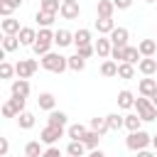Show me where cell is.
Returning a JSON list of instances; mask_svg holds the SVG:
<instances>
[{
	"label": "cell",
	"mask_w": 157,
	"mask_h": 157,
	"mask_svg": "<svg viewBox=\"0 0 157 157\" xmlns=\"http://www.w3.org/2000/svg\"><path fill=\"white\" fill-rule=\"evenodd\" d=\"M37 69H39V64H37L34 59H20V61L15 64V74H17V78H29V76L37 74Z\"/></svg>",
	"instance_id": "cell-5"
},
{
	"label": "cell",
	"mask_w": 157,
	"mask_h": 157,
	"mask_svg": "<svg viewBox=\"0 0 157 157\" xmlns=\"http://www.w3.org/2000/svg\"><path fill=\"white\" fill-rule=\"evenodd\" d=\"M17 47H22L17 34H2V52H15Z\"/></svg>",
	"instance_id": "cell-26"
},
{
	"label": "cell",
	"mask_w": 157,
	"mask_h": 157,
	"mask_svg": "<svg viewBox=\"0 0 157 157\" xmlns=\"http://www.w3.org/2000/svg\"><path fill=\"white\" fill-rule=\"evenodd\" d=\"M37 105L42 108V110H54V105H56V98H54V93H49V91H44V93H39V98H37Z\"/></svg>",
	"instance_id": "cell-16"
},
{
	"label": "cell",
	"mask_w": 157,
	"mask_h": 157,
	"mask_svg": "<svg viewBox=\"0 0 157 157\" xmlns=\"http://www.w3.org/2000/svg\"><path fill=\"white\" fill-rule=\"evenodd\" d=\"M17 37H20V44H22V47H34V42H37V29H34V27H22Z\"/></svg>",
	"instance_id": "cell-12"
},
{
	"label": "cell",
	"mask_w": 157,
	"mask_h": 157,
	"mask_svg": "<svg viewBox=\"0 0 157 157\" xmlns=\"http://www.w3.org/2000/svg\"><path fill=\"white\" fill-rule=\"evenodd\" d=\"M135 76V66L132 64H118V78H123V81H128V78H132Z\"/></svg>",
	"instance_id": "cell-34"
},
{
	"label": "cell",
	"mask_w": 157,
	"mask_h": 157,
	"mask_svg": "<svg viewBox=\"0 0 157 157\" xmlns=\"http://www.w3.org/2000/svg\"><path fill=\"white\" fill-rule=\"evenodd\" d=\"M7 103H10V105H12V110L20 115V113H25V103H27V98H15V96H12Z\"/></svg>",
	"instance_id": "cell-38"
},
{
	"label": "cell",
	"mask_w": 157,
	"mask_h": 157,
	"mask_svg": "<svg viewBox=\"0 0 157 157\" xmlns=\"http://www.w3.org/2000/svg\"><path fill=\"white\" fill-rule=\"evenodd\" d=\"M86 132H88V128H86V125H81V123H74V125H69V128H66V135H69L71 140H83V137H86Z\"/></svg>",
	"instance_id": "cell-21"
},
{
	"label": "cell",
	"mask_w": 157,
	"mask_h": 157,
	"mask_svg": "<svg viewBox=\"0 0 157 157\" xmlns=\"http://www.w3.org/2000/svg\"><path fill=\"white\" fill-rule=\"evenodd\" d=\"M150 101H152V103H155V108H157V93H155V96H152Z\"/></svg>",
	"instance_id": "cell-50"
},
{
	"label": "cell",
	"mask_w": 157,
	"mask_h": 157,
	"mask_svg": "<svg viewBox=\"0 0 157 157\" xmlns=\"http://www.w3.org/2000/svg\"><path fill=\"white\" fill-rule=\"evenodd\" d=\"M59 15H61L64 20H76V17L81 15V5H78V2H61Z\"/></svg>",
	"instance_id": "cell-10"
},
{
	"label": "cell",
	"mask_w": 157,
	"mask_h": 157,
	"mask_svg": "<svg viewBox=\"0 0 157 157\" xmlns=\"http://www.w3.org/2000/svg\"><path fill=\"white\" fill-rule=\"evenodd\" d=\"M0 27H2V34H20V20H15V17H5L2 22H0Z\"/></svg>",
	"instance_id": "cell-17"
},
{
	"label": "cell",
	"mask_w": 157,
	"mask_h": 157,
	"mask_svg": "<svg viewBox=\"0 0 157 157\" xmlns=\"http://www.w3.org/2000/svg\"><path fill=\"white\" fill-rule=\"evenodd\" d=\"M61 2H78V0H61Z\"/></svg>",
	"instance_id": "cell-51"
},
{
	"label": "cell",
	"mask_w": 157,
	"mask_h": 157,
	"mask_svg": "<svg viewBox=\"0 0 157 157\" xmlns=\"http://www.w3.org/2000/svg\"><path fill=\"white\" fill-rule=\"evenodd\" d=\"M135 108H137V115H140L145 123L157 120V108H155V103H152L150 98H145V96L135 98Z\"/></svg>",
	"instance_id": "cell-4"
},
{
	"label": "cell",
	"mask_w": 157,
	"mask_h": 157,
	"mask_svg": "<svg viewBox=\"0 0 157 157\" xmlns=\"http://www.w3.org/2000/svg\"><path fill=\"white\" fill-rule=\"evenodd\" d=\"M66 157H71V155H66Z\"/></svg>",
	"instance_id": "cell-53"
},
{
	"label": "cell",
	"mask_w": 157,
	"mask_h": 157,
	"mask_svg": "<svg viewBox=\"0 0 157 157\" xmlns=\"http://www.w3.org/2000/svg\"><path fill=\"white\" fill-rule=\"evenodd\" d=\"M96 29H98V34H103V37H110V32L115 29V22H113V17H98V20H96Z\"/></svg>",
	"instance_id": "cell-13"
},
{
	"label": "cell",
	"mask_w": 157,
	"mask_h": 157,
	"mask_svg": "<svg viewBox=\"0 0 157 157\" xmlns=\"http://www.w3.org/2000/svg\"><path fill=\"white\" fill-rule=\"evenodd\" d=\"M39 10H44V12H59L61 10V0H42L39 2Z\"/></svg>",
	"instance_id": "cell-36"
},
{
	"label": "cell",
	"mask_w": 157,
	"mask_h": 157,
	"mask_svg": "<svg viewBox=\"0 0 157 157\" xmlns=\"http://www.w3.org/2000/svg\"><path fill=\"white\" fill-rule=\"evenodd\" d=\"M105 123H108V130H120V128H125V115L108 113L105 115Z\"/></svg>",
	"instance_id": "cell-25"
},
{
	"label": "cell",
	"mask_w": 157,
	"mask_h": 157,
	"mask_svg": "<svg viewBox=\"0 0 157 157\" xmlns=\"http://www.w3.org/2000/svg\"><path fill=\"white\" fill-rule=\"evenodd\" d=\"M59 137H64V128H52V125H44L42 130H39V142L42 145H54Z\"/></svg>",
	"instance_id": "cell-6"
},
{
	"label": "cell",
	"mask_w": 157,
	"mask_h": 157,
	"mask_svg": "<svg viewBox=\"0 0 157 157\" xmlns=\"http://www.w3.org/2000/svg\"><path fill=\"white\" fill-rule=\"evenodd\" d=\"M101 137H103V135H98V132L88 130V132H86V137H83L81 142H83V145H86V150L91 152V150H98V142H101Z\"/></svg>",
	"instance_id": "cell-27"
},
{
	"label": "cell",
	"mask_w": 157,
	"mask_h": 157,
	"mask_svg": "<svg viewBox=\"0 0 157 157\" xmlns=\"http://www.w3.org/2000/svg\"><path fill=\"white\" fill-rule=\"evenodd\" d=\"M88 130H93V132H98V135H105V132H108V123H105V118H91Z\"/></svg>",
	"instance_id": "cell-30"
},
{
	"label": "cell",
	"mask_w": 157,
	"mask_h": 157,
	"mask_svg": "<svg viewBox=\"0 0 157 157\" xmlns=\"http://www.w3.org/2000/svg\"><path fill=\"white\" fill-rule=\"evenodd\" d=\"M152 147L157 150V135H152Z\"/></svg>",
	"instance_id": "cell-49"
},
{
	"label": "cell",
	"mask_w": 157,
	"mask_h": 157,
	"mask_svg": "<svg viewBox=\"0 0 157 157\" xmlns=\"http://www.w3.org/2000/svg\"><path fill=\"white\" fill-rule=\"evenodd\" d=\"M113 5H115L118 10H128V7L132 5V0H113Z\"/></svg>",
	"instance_id": "cell-45"
},
{
	"label": "cell",
	"mask_w": 157,
	"mask_h": 157,
	"mask_svg": "<svg viewBox=\"0 0 157 157\" xmlns=\"http://www.w3.org/2000/svg\"><path fill=\"white\" fill-rule=\"evenodd\" d=\"M42 69H47L52 74H61V71L69 69V56H61L56 52H49V54L42 56Z\"/></svg>",
	"instance_id": "cell-1"
},
{
	"label": "cell",
	"mask_w": 157,
	"mask_h": 157,
	"mask_svg": "<svg viewBox=\"0 0 157 157\" xmlns=\"http://www.w3.org/2000/svg\"><path fill=\"white\" fill-rule=\"evenodd\" d=\"M96 12H98V17H113V12H115V5H113V0H98V7H96Z\"/></svg>",
	"instance_id": "cell-23"
},
{
	"label": "cell",
	"mask_w": 157,
	"mask_h": 157,
	"mask_svg": "<svg viewBox=\"0 0 157 157\" xmlns=\"http://www.w3.org/2000/svg\"><path fill=\"white\" fill-rule=\"evenodd\" d=\"M29 91H32V86H29L27 78H15V81L10 83V93H12L15 98H27Z\"/></svg>",
	"instance_id": "cell-7"
},
{
	"label": "cell",
	"mask_w": 157,
	"mask_h": 157,
	"mask_svg": "<svg viewBox=\"0 0 157 157\" xmlns=\"http://www.w3.org/2000/svg\"><path fill=\"white\" fill-rule=\"evenodd\" d=\"M110 59H113V61H118V64H123V61H125V47H113Z\"/></svg>",
	"instance_id": "cell-41"
},
{
	"label": "cell",
	"mask_w": 157,
	"mask_h": 157,
	"mask_svg": "<svg viewBox=\"0 0 157 157\" xmlns=\"http://www.w3.org/2000/svg\"><path fill=\"white\" fill-rule=\"evenodd\" d=\"M137 69H140V74H145V76H152V74H157V61H155L152 56H147V59H140Z\"/></svg>",
	"instance_id": "cell-22"
},
{
	"label": "cell",
	"mask_w": 157,
	"mask_h": 157,
	"mask_svg": "<svg viewBox=\"0 0 157 157\" xmlns=\"http://www.w3.org/2000/svg\"><path fill=\"white\" fill-rule=\"evenodd\" d=\"M137 91H140V96H145V98H152V96L157 93V81H155V78H150V76H145V78H140V83H137Z\"/></svg>",
	"instance_id": "cell-8"
},
{
	"label": "cell",
	"mask_w": 157,
	"mask_h": 157,
	"mask_svg": "<svg viewBox=\"0 0 157 157\" xmlns=\"http://www.w3.org/2000/svg\"><path fill=\"white\" fill-rule=\"evenodd\" d=\"M118 108H123V110H128V108H135V96H132V91H120L118 93Z\"/></svg>",
	"instance_id": "cell-18"
},
{
	"label": "cell",
	"mask_w": 157,
	"mask_h": 157,
	"mask_svg": "<svg viewBox=\"0 0 157 157\" xmlns=\"http://www.w3.org/2000/svg\"><path fill=\"white\" fill-rule=\"evenodd\" d=\"M69 69H71V71H83V69H86V59L78 56V54L69 56Z\"/></svg>",
	"instance_id": "cell-37"
},
{
	"label": "cell",
	"mask_w": 157,
	"mask_h": 157,
	"mask_svg": "<svg viewBox=\"0 0 157 157\" xmlns=\"http://www.w3.org/2000/svg\"><path fill=\"white\" fill-rule=\"evenodd\" d=\"M74 44H76V47L91 44V29H76V32H74Z\"/></svg>",
	"instance_id": "cell-32"
},
{
	"label": "cell",
	"mask_w": 157,
	"mask_h": 157,
	"mask_svg": "<svg viewBox=\"0 0 157 157\" xmlns=\"http://www.w3.org/2000/svg\"><path fill=\"white\" fill-rule=\"evenodd\" d=\"M66 120H69V115L64 110H52L49 118H47V125H52V128H66Z\"/></svg>",
	"instance_id": "cell-14"
},
{
	"label": "cell",
	"mask_w": 157,
	"mask_h": 157,
	"mask_svg": "<svg viewBox=\"0 0 157 157\" xmlns=\"http://www.w3.org/2000/svg\"><path fill=\"white\" fill-rule=\"evenodd\" d=\"M52 44H54V32H52L49 27H44V29L37 32V42H34L32 52H34L37 56H44V54L52 52Z\"/></svg>",
	"instance_id": "cell-2"
},
{
	"label": "cell",
	"mask_w": 157,
	"mask_h": 157,
	"mask_svg": "<svg viewBox=\"0 0 157 157\" xmlns=\"http://www.w3.org/2000/svg\"><path fill=\"white\" fill-rule=\"evenodd\" d=\"M83 152H86V145L81 140H71L66 145V155H71V157H83Z\"/></svg>",
	"instance_id": "cell-28"
},
{
	"label": "cell",
	"mask_w": 157,
	"mask_h": 157,
	"mask_svg": "<svg viewBox=\"0 0 157 157\" xmlns=\"http://www.w3.org/2000/svg\"><path fill=\"white\" fill-rule=\"evenodd\" d=\"M101 76H105V78H113V76H118V61H113V59H105V61L101 64Z\"/></svg>",
	"instance_id": "cell-24"
},
{
	"label": "cell",
	"mask_w": 157,
	"mask_h": 157,
	"mask_svg": "<svg viewBox=\"0 0 157 157\" xmlns=\"http://www.w3.org/2000/svg\"><path fill=\"white\" fill-rule=\"evenodd\" d=\"M128 39H130V32H128L125 27H115V29L110 32L113 47H128Z\"/></svg>",
	"instance_id": "cell-11"
},
{
	"label": "cell",
	"mask_w": 157,
	"mask_h": 157,
	"mask_svg": "<svg viewBox=\"0 0 157 157\" xmlns=\"http://www.w3.org/2000/svg\"><path fill=\"white\" fill-rule=\"evenodd\" d=\"M137 49H140L142 59H147V56H155V52H157V42H155V39H142V42L137 44Z\"/></svg>",
	"instance_id": "cell-20"
},
{
	"label": "cell",
	"mask_w": 157,
	"mask_h": 157,
	"mask_svg": "<svg viewBox=\"0 0 157 157\" xmlns=\"http://www.w3.org/2000/svg\"><path fill=\"white\" fill-rule=\"evenodd\" d=\"M152 145V135H147L145 130H137V132H130L125 137V147L132 150V152H140V150H147Z\"/></svg>",
	"instance_id": "cell-3"
},
{
	"label": "cell",
	"mask_w": 157,
	"mask_h": 157,
	"mask_svg": "<svg viewBox=\"0 0 157 157\" xmlns=\"http://www.w3.org/2000/svg\"><path fill=\"white\" fill-rule=\"evenodd\" d=\"M7 152H10V142H7V137H0V155L7 157Z\"/></svg>",
	"instance_id": "cell-43"
},
{
	"label": "cell",
	"mask_w": 157,
	"mask_h": 157,
	"mask_svg": "<svg viewBox=\"0 0 157 157\" xmlns=\"http://www.w3.org/2000/svg\"><path fill=\"white\" fill-rule=\"evenodd\" d=\"M54 44L61 49V47H69V44H74V34L69 32V29H56L54 32Z\"/></svg>",
	"instance_id": "cell-15"
},
{
	"label": "cell",
	"mask_w": 157,
	"mask_h": 157,
	"mask_svg": "<svg viewBox=\"0 0 157 157\" xmlns=\"http://www.w3.org/2000/svg\"><path fill=\"white\" fill-rule=\"evenodd\" d=\"M7 2H10V5H12V7H20V5H22V2H25V0H7Z\"/></svg>",
	"instance_id": "cell-48"
},
{
	"label": "cell",
	"mask_w": 157,
	"mask_h": 157,
	"mask_svg": "<svg viewBox=\"0 0 157 157\" xmlns=\"http://www.w3.org/2000/svg\"><path fill=\"white\" fill-rule=\"evenodd\" d=\"M140 125H142V118H140L137 113H135V115H125V128H128L130 132H137V130H142Z\"/></svg>",
	"instance_id": "cell-35"
},
{
	"label": "cell",
	"mask_w": 157,
	"mask_h": 157,
	"mask_svg": "<svg viewBox=\"0 0 157 157\" xmlns=\"http://www.w3.org/2000/svg\"><path fill=\"white\" fill-rule=\"evenodd\" d=\"M34 20H37V25L44 29V27H52L54 25V20H56V15L54 12H44V10H37V15H34Z\"/></svg>",
	"instance_id": "cell-19"
},
{
	"label": "cell",
	"mask_w": 157,
	"mask_h": 157,
	"mask_svg": "<svg viewBox=\"0 0 157 157\" xmlns=\"http://www.w3.org/2000/svg\"><path fill=\"white\" fill-rule=\"evenodd\" d=\"M88 157H105V152H101V150H91Z\"/></svg>",
	"instance_id": "cell-47"
},
{
	"label": "cell",
	"mask_w": 157,
	"mask_h": 157,
	"mask_svg": "<svg viewBox=\"0 0 157 157\" xmlns=\"http://www.w3.org/2000/svg\"><path fill=\"white\" fill-rule=\"evenodd\" d=\"M42 157H61V152H59V147H54V145H52V147H47V150H44V155H42Z\"/></svg>",
	"instance_id": "cell-44"
},
{
	"label": "cell",
	"mask_w": 157,
	"mask_h": 157,
	"mask_svg": "<svg viewBox=\"0 0 157 157\" xmlns=\"http://www.w3.org/2000/svg\"><path fill=\"white\" fill-rule=\"evenodd\" d=\"M17 125H20L22 130H29V128H34V113H29V110L20 113V115H17Z\"/></svg>",
	"instance_id": "cell-29"
},
{
	"label": "cell",
	"mask_w": 157,
	"mask_h": 157,
	"mask_svg": "<svg viewBox=\"0 0 157 157\" xmlns=\"http://www.w3.org/2000/svg\"><path fill=\"white\" fill-rule=\"evenodd\" d=\"M12 10H15V7H12L7 0H0V15H2V17H12Z\"/></svg>",
	"instance_id": "cell-42"
},
{
	"label": "cell",
	"mask_w": 157,
	"mask_h": 157,
	"mask_svg": "<svg viewBox=\"0 0 157 157\" xmlns=\"http://www.w3.org/2000/svg\"><path fill=\"white\" fill-rule=\"evenodd\" d=\"M145 2H157V0H145Z\"/></svg>",
	"instance_id": "cell-52"
},
{
	"label": "cell",
	"mask_w": 157,
	"mask_h": 157,
	"mask_svg": "<svg viewBox=\"0 0 157 157\" xmlns=\"http://www.w3.org/2000/svg\"><path fill=\"white\" fill-rule=\"evenodd\" d=\"M12 74H15V66L7 61H0V78H12Z\"/></svg>",
	"instance_id": "cell-40"
},
{
	"label": "cell",
	"mask_w": 157,
	"mask_h": 157,
	"mask_svg": "<svg viewBox=\"0 0 157 157\" xmlns=\"http://www.w3.org/2000/svg\"><path fill=\"white\" fill-rule=\"evenodd\" d=\"M140 56H142V54H140L137 47H130V44L125 47V64H132V66H135V64H140Z\"/></svg>",
	"instance_id": "cell-33"
},
{
	"label": "cell",
	"mask_w": 157,
	"mask_h": 157,
	"mask_svg": "<svg viewBox=\"0 0 157 157\" xmlns=\"http://www.w3.org/2000/svg\"><path fill=\"white\" fill-rule=\"evenodd\" d=\"M135 157H155V152H150V150H140V152H135Z\"/></svg>",
	"instance_id": "cell-46"
},
{
	"label": "cell",
	"mask_w": 157,
	"mask_h": 157,
	"mask_svg": "<svg viewBox=\"0 0 157 157\" xmlns=\"http://www.w3.org/2000/svg\"><path fill=\"white\" fill-rule=\"evenodd\" d=\"M42 155H44L42 142L32 140V142H27V145H25V157H42Z\"/></svg>",
	"instance_id": "cell-31"
},
{
	"label": "cell",
	"mask_w": 157,
	"mask_h": 157,
	"mask_svg": "<svg viewBox=\"0 0 157 157\" xmlns=\"http://www.w3.org/2000/svg\"><path fill=\"white\" fill-rule=\"evenodd\" d=\"M76 54H78V56H83V59H88V56H93V54H96V47H93V44L76 47Z\"/></svg>",
	"instance_id": "cell-39"
},
{
	"label": "cell",
	"mask_w": 157,
	"mask_h": 157,
	"mask_svg": "<svg viewBox=\"0 0 157 157\" xmlns=\"http://www.w3.org/2000/svg\"><path fill=\"white\" fill-rule=\"evenodd\" d=\"M93 47H96V54H98L101 59H108L110 52H113V42H110V37H98Z\"/></svg>",
	"instance_id": "cell-9"
}]
</instances>
